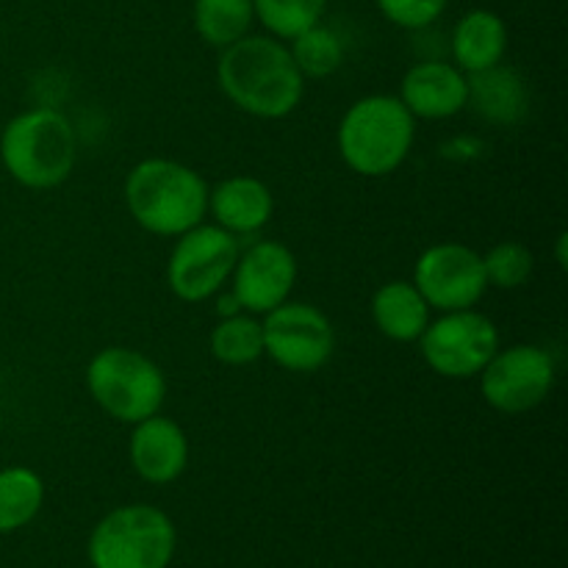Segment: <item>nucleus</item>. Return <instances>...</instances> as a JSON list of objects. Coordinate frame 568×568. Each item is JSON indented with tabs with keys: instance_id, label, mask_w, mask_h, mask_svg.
Returning <instances> with one entry per match:
<instances>
[{
	"instance_id": "nucleus-1",
	"label": "nucleus",
	"mask_w": 568,
	"mask_h": 568,
	"mask_svg": "<svg viewBox=\"0 0 568 568\" xmlns=\"http://www.w3.org/2000/svg\"><path fill=\"white\" fill-rule=\"evenodd\" d=\"M216 81L225 98L258 120H283L305 94V78L294 64L288 44L275 37H242L222 48Z\"/></svg>"
},
{
	"instance_id": "nucleus-2",
	"label": "nucleus",
	"mask_w": 568,
	"mask_h": 568,
	"mask_svg": "<svg viewBox=\"0 0 568 568\" xmlns=\"http://www.w3.org/2000/svg\"><path fill=\"white\" fill-rule=\"evenodd\" d=\"M209 192L192 166L170 159H144L128 172L125 205L139 227L178 239L209 214Z\"/></svg>"
},
{
	"instance_id": "nucleus-3",
	"label": "nucleus",
	"mask_w": 568,
	"mask_h": 568,
	"mask_svg": "<svg viewBox=\"0 0 568 568\" xmlns=\"http://www.w3.org/2000/svg\"><path fill=\"white\" fill-rule=\"evenodd\" d=\"M416 139V116L394 94L355 100L338 122V153L364 178H386L403 166Z\"/></svg>"
},
{
	"instance_id": "nucleus-4",
	"label": "nucleus",
	"mask_w": 568,
	"mask_h": 568,
	"mask_svg": "<svg viewBox=\"0 0 568 568\" xmlns=\"http://www.w3.org/2000/svg\"><path fill=\"white\" fill-rule=\"evenodd\" d=\"M78 144L70 120L53 109H31L9 120L0 136V161L20 186L55 189L75 166Z\"/></svg>"
},
{
	"instance_id": "nucleus-5",
	"label": "nucleus",
	"mask_w": 568,
	"mask_h": 568,
	"mask_svg": "<svg viewBox=\"0 0 568 568\" xmlns=\"http://www.w3.org/2000/svg\"><path fill=\"white\" fill-rule=\"evenodd\" d=\"M178 536L170 516L153 505H122L89 536L92 568H170Z\"/></svg>"
},
{
	"instance_id": "nucleus-6",
	"label": "nucleus",
	"mask_w": 568,
	"mask_h": 568,
	"mask_svg": "<svg viewBox=\"0 0 568 568\" xmlns=\"http://www.w3.org/2000/svg\"><path fill=\"white\" fill-rule=\"evenodd\" d=\"M87 388L94 403L122 425L161 414L166 399V377L159 364L128 347L100 349L87 366Z\"/></svg>"
},
{
	"instance_id": "nucleus-7",
	"label": "nucleus",
	"mask_w": 568,
	"mask_h": 568,
	"mask_svg": "<svg viewBox=\"0 0 568 568\" xmlns=\"http://www.w3.org/2000/svg\"><path fill=\"white\" fill-rule=\"evenodd\" d=\"M422 358L436 375L449 381H469L486 369L499 349V331L486 314L475 308L444 311L419 336Z\"/></svg>"
},
{
	"instance_id": "nucleus-8",
	"label": "nucleus",
	"mask_w": 568,
	"mask_h": 568,
	"mask_svg": "<svg viewBox=\"0 0 568 568\" xmlns=\"http://www.w3.org/2000/svg\"><path fill=\"white\" fill-rule=\"evenodd\" d=\"M239 242L220 225L200 222L181 233L166 261V283L183 303H203L214 297L233 275L239 258Z\"/></svg>"
},
{
	"instance_id": "nucleus-9",
	"label": "nucleus",
	"mask_w": 568,
	"mask_h": 568,
	"mask_svg": "<svg viewBox=\"0 0 568 568\" xmlns=\"http://www.w3.org/2000/svg\"><path fill=\"white\" fill-rule=\"evenodd\" d=\"M480 394L494 410L519 416L538 408L555 388V361L536 344H514L494 353L480 372Z\"/></svg>"
},
{
	"instance_id": "nucleus-10",
	"label": "nucleus",
	"mask_w": 568,
	"mask_h": 568,
	"mask_svg": "<svg viewBox=\"0 0 568 568\" xmlns=\"http://www.w3.org/2000/svg\"><path fill=\"white\" fill-rule=\"evenodd\" d=\"M264 355L281 369L316 372L331 361L336 349V333L331 320L316 305L281 303L264 314Z\"/></svg>"
},
{
	"instance_id": "nucleus-11",
	"label": "nucleus",
	"mask_w": 568,
	"mask_h": 568,
	"mask_svg": "<svg viewBox=\"0 0 568 568\" xmlns=\"http://www.w3.org/2000/svg\"><path fill=\"white\" fill-rule=\"evenodd\" d=\"M414 286L442 314L475 308L488 292L483 255L458 242L433 244L416 261Z\"/></svg>"
},
{
	"instance_id": "nucleus-12",
	"label": "nucleus",
	"mask_w": 568,
	"mask_h": 568,
	"mask_svg": "<svg viewBox=\"0 0 568 568\" xmlns=\"http://www.w3.org/2000/svg\"><path fill=\"white\" fill-rule=\"evenodd\" d=\"M233 297L247 314L264 316L286 303L297 283V258L281 242H255L233 266Z\"/></svg>"
},
{
	"instance_id": "nucleus-13",
	"label": "nucleus",
	"mask_w": 568,
	"mask_h": 568,
	"mask_svg": "<svg viewBox=\"0 0 568 568\" xmlns=\"http://www.w3.org/2000/svg\"><path fill=\"white\" fill-rule=\"evenodd\" d=\"M399 100L419 120H447L469 103V75L453 61H419L405 72Z\"/></svg>"
},
{
	"instance_id": "nucleus-14",
	"label": "nucleus",
	"mask_w": 568,
	"mask_h": 568,
	"mask_svg": "<svg viewBox=\"0 0 568 568\" xmlns=\"http://www.w3.org/2000/svg\"><path fill=\"white\" fill-rule=\"evenodd\" d=\"M128 455L142 480L153 486H170L186 471L189 438L178 422L155 414L133 425Z\"/></svg>"
},
{
	"instance_id": "nucleus-15",
	"label": "nucleus",
	"mask_w": 568,
	"mask_h": 568,
	"mask_svg": "<svg viewBox=\"0 0 568 568\" xmlns=\"http://www.w3.org/2000/svg\"><path fill=\"white\" fill-rule=\"evenodd\" d=\"M275 211V197L270 186L253 175L225 178L209 192V214L214 225L227 231L231 236H250L264 231L266 222Z\"/></svg>"
},
{
	"instance_id": "nucleus-16",
	"label": "nucleus",
	"mask_w": 568,
	"mask_h": 568,
	"mask_svg": "<svg viewBox=\"0 0 568 568\" xmlns=\"http://www.w3.org/2000/svg\"><path fill=\"white\" fill-rule=\"evenodd\" d=\"M483 120L494 125H519L530 109L527 83L514 67H488L469 75V103Z\"/></svg>"
},
{
	"instance_id": "nucleus-17",
	"label": "nucleus",
	"mask_w": 568,
	"mask_h": 568,
	"mask_svg": "<svg viewBox=\"0 0 568 568\" xmlns=\"http://www.w3.org/2000/svg\"><path fill=\"white\" fill-rule=\"evenodd\" d=\"M505 50H508V26L497 11L471 9L455 26V67H460L466 75L503 64Z\"/></svg>"
},
{
	"instance_id": "nucleus-18",
	"label": "nucleus",
	"mask_w": 568,
	"mask_h": 568,
	"mask_svg": "<svg viewBox=\"0 0 568 568\" xmlns=\"http://www.w3.org/2000/svg\"><path fill=\"white\" fill-rule=\"evenodd\" d=\"M430 311L414 281H388L372 297L375 327L392 342H419L425 327L430 325Z\"/></svg>"
},
{
	"instance_id": "nucleus-19",
	"label": "nucleus",
	"mask_w": 568,
	"mask_h": 568,
	"mask_svg": "<svg viewBox=\"0 0 568 568\" xmlns=\"http://www.w3.org/2000/svg\"><path fill=\"white\" fill-rule=\"evenodd\" d=\"M192 22L205 44L222 50L247 37L255 22V6L253 0H194Z\"/></svg>"
},
{
	"instance_id": "nucleus-20",
	"label": "nucleus",
	"mask_w": 568,
	"mask_h": 568,
	"mask_svg": "<svg viewBox=\"0 0 568 568\" xmlns=\"http://www.w3.org/2000/svg\"><path fill=\"white\" fill-rule=\"evenodd\" d=\"M44 503V483L28 466L0 471V532L22 530L37 519Z\"/></svg>"
},
{
	"instance_id": "nucleus-21",
	"label": "nucleus",
	"mask_w": 568,
	"mask_h": 568,
	"mask_svg": "<svg viewBox=\"0 0 568 568\" xmlns=\"http://www.w3.org/2000/svg\"><path fill=\"white\" fill-rule=\"evenodd\" d=\"M211 355L220 364L247 366L264 355V327L253 314L222 316L211 331Z\"/></svg>"
},
{
	"instance_id": "nucleus-22",
	"label": "nucleus",
	"mask_w": 568,
	"mask_h": 568,
	"mask_svg": "<svg viewBox=\"0 0 568 568\" xmlns=\"http://www.w3.org/2000/svg\"><path fill=\"white\" fill-rule=\"evenodd\" d=\"M294 64L303 72V78H327L342 67L344 42L333 28L316 22L314 28L303 31L288 44Z\"/></svg>"
},
{
	"instance_id": "nucleus-23",
	"label": "nucleus",
	"mask_w": 568,
	"mask_h": 568,
	"mask_svg": "<svg viewBox=\"0 0 568 568\" xmlns=\"http://www.w3.org/2000/svg\"><path fill=\"white\" fill-rule=\"evenodd\" d=\"M255 20L270 31V37L288 39L322 22L327 0H253Z\"/></svg>"
},
{
	"instance_id": "nucleus-24",
	"label": "nucleus",
	"mask_w": 568,
	"mask_h": 568,
	"mask_svg": "<svg viewBox=\"0 0 568 568\" xmlns=\"http://www.w3.org/2000/svg\"><path fill=\"white\" fill-rule=\"evenodd\" d=\"M532 253L521 242H499L483 255L488 286L494 288H519L532 275Z\"/></svg>"
},
{
	"instance_id": "nucleus-25",
	"label": "nucleus",
	"mask_w": 568,
	"mask_h": 568,
	"mask_svg": "<svg viewBox=\"0 0 568 568\" xmlns=\"http://www.w3.org/2000/svg\"><path fill=\"white\" fill-rule=\"evenodd\" d=\"M449 0H377V9L383 11L388 22L399 28H427L444 14Z\"/></svg>"
}]
</instances>
